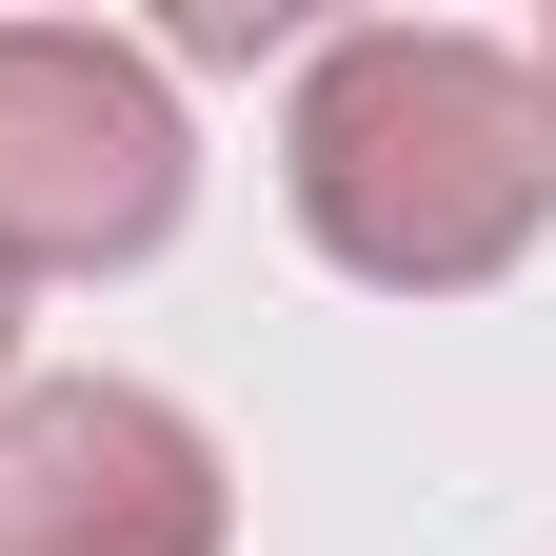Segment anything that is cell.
<instances>
[{"instance_id": "obj_3", "label": "cell", "mask_w": 556, "mask_h": 556, "mask_svg": "<svg viewBox=\"0 0 556 556\" xmlns=\"http://www.w3.org/2000/svg\"><path fill=\"white\" fill-rule=\"evenodd\" d=\"M239 477L160 378H21L0 397V556H219Z\"/></svg>"}, {"instance_id": "obj_5", "label": "cell", "mask_w": 556, "mask_h": 556, "mask_svg": "<svg viewBox=\"0 0 556 556\" xmlns=\"http://www.w3.org/2000/svg\"><path fill=\"white\" fill-rule=\"evenodd\" d=\"M536 119H556V40H536Z\"/></svg>"}, {"instance_id": "obj_2", "label": "cell", "mask_w": 556, "mask_h": 556, "mask_svg": "<svg viewBox=\"0 0 556 556\" xmlns=\"http://www.w3.org/2000/svg\"><path fill=\"white\" fill-rule=\"evenodd\" d=\"M199 199L179 80L100 21H0V278H119Z\"/></svg>"}, {"instance_id": "obj_4", "label": "cell", "mask_w": 556, "mask_h": 556, "mask_svg": "<svg viewBox=\"0 0 556 556\" xmlns=\"http://www.w3.org/2000/svg\"><path fill=\"white\" fill-rule=\"evenodd\" d=\"M0 397H21V278H0Z\"/></svg>"}, {"instance_id": "obj_1", "label": "cell", "mask_w": 556, "mask_h": 556, "mask_svg": "<svg viewBox=\"0 0 556 556\" xmlns=\"http://www.w3.org/2000/svg\"><path fill=\"white\" fill-rule=\"evenodd\" d=\"M278 199L338 278L378 299H477L517 278L556 219V119H536V60L517 40H457V21H358L299 60V119H278Z\"/></svg>"}]
</instances>
